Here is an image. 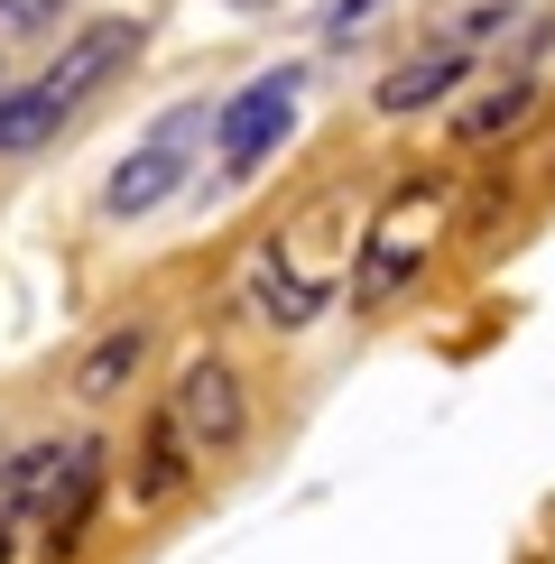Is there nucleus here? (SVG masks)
<instances>
[{"mask_svg":"<svg viewBox=\"0 0 555 564\" xmlns=\"http://www.w3.org/2000/svg\"><path fill=\"white\" fill-rule=\"evenodd\" d=\"M472 75V46H454V37H435V46H416V56H399L380 84H370V111L380 121H416L426 102H445V93Z\"/></svg>","mask_w":555,"mask_h":564,"instance_id":"8","label":"nucleus"},{"mask_svg":"<svg viewBox=\"0 0 555 564\" xmlns=\"http://www.w3.org/2000/svg\"><path fill=\"white\" fill-rule=\"evenodd\" d=\"M370 10H380V0H334V10H324V37H352V29H370Z\"/></svg>","mask_w":555,"mask_h":564,"instance_id":"15","label":"nucleus"},{"mask_svg":"<svg viewBox=\"0 0 555 564\" xmlns=\"http://www.w3.org/2000/svg\"><path fill=\"white\" fill-rule=\"evenodd\" d=\"M435 223H445V185H399L389 195V214L370 223V241H361V260H352V305H389L407 288L416 269H426V250H435Z\"/></svg>","mask_w":555,"mask_h":564,"instance_id":"2","label":"nucleus"},{"mask_svg":"<svg viewBox=\"0 0 555 564\" xmlns=\"http://www.w3.org/2000/svg\"><path fill=\"white\" fill-rule=\"evenodd\" d=\"M195 463H204V454L185 444V426H176V416L157 408L149 426H139V454H130V509H167L176 490L195 481Z\"/></svg>","mask_w":555,"mask_h":564,"instance_id":"9","label":"nucleus"},{"mask_svg":"<svg viewBox=\"0 0 555 564\" xmlns=\"http://www.w3.org/2000/svg\"><path fill=\"white\" fill-rule=\"evenodd\" d=\"M195 130H214V121H204V102H176L167 121H157V130L121 158V167L102 176V214H111V223L157 214V204H167L176 185H185V167H195Z\"/></svg>","mask_w":555,"mask_h":564,"instance_id":"3","label":"nucleus"},{"mask_svg":"<svg viewBox=\"0 0 555 564\" xmlns=\"http://www.w3.org/2000/svg\"><path fill=\"white\" fill-rule=\"evenodd\" d=\"M509 19H519V0H472V10L454 19V46H472V37H500Z\"/></svg>","mask_w":555,"mask_h":564,"instance_id":"14","label":"nucleus"},{"mask_svg":"<svg viewBox=\"0 0 555 564\" xmlns=\"http://www.w3.org/2000/svg\"><path fill=\"white\" fill-rule=\"evenodd\" d=\"M139 361H149V324L130 315V324H111V334L75 361V398H84V408H111V398L139 380Z\"/></svg>","mask_w":555,"mask_h":564,"instance_id":"11","label":"nucleus"},{"mask_svg":"<svg viewBox=\"0 0 555 564\" xmlns=\"http://www.w3.org/2000/svg\"><path fill=\"white\" fill-rule=\"evenodd\" d=\"M139 56V19H92V29H75V46H65L56 65H46V93H56L65 111H84V93H102L111 75H121V65Z\"/></svg>","mask_w":555,"mask_h":564,"instance_id":"7","label":"nucleus"},{"mask_svg":"<svg viewBox=\"0 0 555 564\" xmlns=\"http://www.w3.org/2000/svg\"><path fill=\"white\" fill-rule=\"evenodd\" d=\"M167 416L185 426L195 454H241V435H250V389H241V370H231L222 351H195V361L176 370V389H167Z\"/></svg>","mask_w":555,"mask_h":564,"instance_id":"5","label":"nucleus"},{"mask_svg":"<svg viewBox=\"0 0 555 564\" xmlns=\"http://www.w3.org/2000/svg\"><path fill=\"white\" fill-rule=\"evenodd\" d=\"M296 93H306V65H269V75H250V84L214 111V158H222V176H250L278 139H287Z\"/></svg>","mask_w":555,"mask_h":564,"instance_id":"4","label":"nucleus"},{"mask_svg":"<svg viewBox=\"0 0 555 564\" xmlns=\"http://www.w3.org/2000/svg\"><path fill=\"white\" fill-rule=\"evenodd\" d=\"M65 121H75V111H65L46 84H0V158H37Z\"/></svg>","mask_w":555,"mask_h":564,"instance_id":"12","label":"nucleus"},{"mask_svg":"<svg viewBox=\"0 0 555 564\" xmlns=\"http://www.w3.org/2000/svg\"><path fill=\"white\" fill-rule=\"evenodd\" d=\"M102 463H111V444L92 435V426L37 435V444H19V454L0 463V509L46 528V546H37L46 564H75L92 509H102Z\"/></svg>","mask_w":555,"mask_h":564,"instance_id":"1","label":"nucleus"},{"mask_svg":"<svg viewBox=\"0 0 555 564\" xmlns=\"http://www.w3.org/2000/svg\"><path fill=\"white\" fill-rule=\"evenodd\" d=\"M10 546H19V519H10V509H0V564H10Z\"/></svg>","mask_w":555,"mask_h":564,"instance_id":"16","label":"nucleus"},{"mask_svg":"<svg viewBox=\"0 0 555 564\" xmlns=\"http://www.w3.org/2000/svg\"><path fill=\"white\" fill-rule=\"evenodd\" d=\"M527 111H537V75H527V65H509L500 84H481L472 102L454 111V149H491V139H509Z\"/></svg>","mask_w":555,"mask_h":564,"instance_id":"10","label":"nucleus"},{"mask_svg":"<svg viewBox=\"0 0 555 564\" xmlns=\"http://www.w3.org/2000/svg\"><path fill=\"white\" fill-rule=\"evenodd\" d=\"M75 0H0V37H56V19Z\"/></svg>","mask_w":555,"mask_h":564,"instance_id":"13","label":"nucleus"},{"mask_svg":"<svg viewBox=\"0 0 555 564\" xmlns=\"http://www.w3.org/2000/svg\"><path fill=\"white\" fill-rule=\"evenodd\" d=\"M241 305L269 324V334H306L324 305H334V278H306L278 241H260V250H250V269H241Z\"/></svg>","mask_w":555,"mask_h":564,"instance_id":"6","label":"nucleus"}]
</instances>
